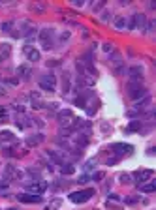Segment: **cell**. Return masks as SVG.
Wrapping results in <instances>:
<instances>
[{"mask_svg":"<svg viewBox=\"0 0 156 210\" xmlns=\"http://www.w3.org/2000/svg\"><path fill=\"white\" fill-rule=\"evenodd\" d=\"M47 158L51 159V162H55L56 165H62V163H64V158H62L58 152H55V150H47Z\"/></svg>","mask_w":156,"mask_h":210,"instance_id":"obj_15","label":"cell"},{"mask_svg":"<svg viewBox=\"0 0 156 210\" xmlns=\"http://www.w3.org/2000/svg\"><path fill=\"white\" fill-rule=\"evenodd\" d=\"M102 8H104V2H100V4H96V6H94V11H98V10H102Z\"/></svg>","mask_w":156,"mask_h":210,"instance_id":"obj_36","label":"cell"},{"mask_svg":"<svg viewBox=\"0 0 156 210\" xmlns=\"http://www.w3.org/2000/svg\"><path fill=\"white\" fill-rule=\"evenodd\" d=\"M8 178H21V173L13 165H6V180Z\"/></svg>","mask_w":156,"mask_h":210,"instance_id":"obj_17","label":"cell"},{"mask_svg":"<svg viewBox=\"0 0 156 210\" xmlns=\"http://www.w3.org/2000/svg\"><path fill=\"white\" fill-rule=\"evenodd\" d=\"M75 144L77 146H87L88 144V133H83V131H77V135H75Z\"/></svg>","mask_w":156,"mask_h":210,"instance_id":"obj_14","label":"cell"},{"mask_svg":"<svg viewBox=\"0 0 156 210\" xmlns=\"http://www.w3.org/2000/svg\"><path fill=\"white\" fill-rule=\"evenodd\" d=\"M109 201H120V197L117 193H109Z\"/></svg>","mask_w":156,"mask_h":210,"instance_id":"obj_32","label":"cell"},{"mask_svg":"<svg viewBox=\"0 0 156 210\" xmlns=\"http://www.w3.org/2000/svg\"><path fill=\"white\" fill-rule=\"evenodd\" d=\"M128 77H130V81H136V83H141V79H143V66H130L128 68Z\"/></svg>","mask_w":156,"mask_h":210,"instance_id":"obj_7","label":"cell"},{"mask_svg":"<svg viewBox=\"0 0 156 210\" xmlns=\"http://www.w3.org/2000/svg\"><path fill=\"white\" fill-rule=\"evenodd\" d=\"M0 139L2 141H15V135L11 131H0Z\"/></svg>","mask_w":156,"mask_h":210,"instance_id":"obj_24","label":"cell"},{"mask_svg":"<svg viewBox=\"0 0 156 210\" xmlns=\"http://www.w3.org/2000/svg\"><path fill=\"white\" fill-rule=\"evenodd\" d=\"M70 86H72V77H70L68 73L62 75V92L68 94L70 92Z\"/></svg>","mask_w":156,"mask_h":210,"instance_id":"obj_19","label":"cell"},{"mask_svg":"<svg viewBox=\"0 0 156 210\" xmlns=\"http://www.w3.org/2000/svg\"><path fill=\"white\" fill-rule=\"evenodd\" d=\"M104 176H105L104 173H96L94 176H92V180H104Z\"/></svg>","mask_w":156,"mask_h":210,"instance_id":"obj_30","label":"cell"},{"mask_svg":"<svg viewBox=\"0 0 156 210\" xmlns=\"http://www.w3.org/2000/svg\"><path fill=\"white\" fill-rule=\"evenodd\" d=\"M102 21L105 23V21H109V11H104V15H102Z\"/></svg>","mask_w":156,"mask_h":210,"instance_id":"obj_34","label":"cell"},{"mask_svg":"<svg viewBox=\"0 0 156 210\" xmlns=\"http://www.w3.org/2000/svg\"><path fill=\"white\" fill-rule=\"evenodd\" d=\"M111 150H115L118 156H122V154H130L134 150V146L132 144H124V143H115V144H111Z\"/></svg>","mask_w":156,"mask_h":210,"instance_id":"obj_12","label":"cell"},{"mask_svg":"<svg viewBox=\"0 0 156 210\" xmlns=\"http://www.w3.org/2000/svg\"><path fill=\"white\" fill-rule=\"evenodd\" d=\"M72 4L75 6V8H81V6H83L85 2H83V0H74V2H72Z\"/></svg>","mask_w":156,"mask_h":210,"instance_id":"obj_33","label":"cell"},{"mask_svg":"<svg viewBox=\"0 0 156 210\" xmlns=\"http://www.w3.org/2000/svg\"><path fill=\"white\" fill-rule=\"evenodd\" d=\"M94 98V94L90 92V90H85V92H79V96L75 98V105L77 107H87L88 100H92Z\"/></svg>","mask_w":156,"mask_h":210,"instance_id":"obj_8","label":"cell"},{"mask_svg":"<svg viewBox=\"0 0 156 210\" xmlns=\"http://www.w3.org/2000/svg\"><path fill=\"white\" fill-rule=\"evenodd\" d=\"M113 25H115V28H118V30H124L126 28V17H117L115 21H113Z\"/></svg>","mask_w":156,"mask_h":210,"instance_id":"obj_22","label":"cell"},{"mask_svg":"<svg viewBox=\"0 0 156 210\" xmlns=\"http://www.w3.org/2000/svg\"><path fill=\"white\" fill-rule=\"evenodd\" d=\"M26 190L32 195H40L47 190V182H36V184H26Z\"/></svg>","mask_w":156,"mask_h":210,"instance_id":"obj_9","label":"cell"},{"mask_svg":"<svg viewBox=\"0 0 156 210\" xmlns=\"http://www.w3.org/2000/svg\"><path fill=\"white\" fill-rule=\"evenodd\" d=\"M139 190L143 191V193H152L156 190V182H148V184H141L139 186Z\"/></svg>","mask_w":156,"mask_h":210,"instance_id":"obj_21","label":"cell"},{"mask_svg":"<svg viewBox=\"0 0 156 210\" xmlns=\"http://www.w3.org/2000/svg\"><path fill=\"white\" fill-rule=\"evenodd\" d=\"M41 141H44V133H36V135H32V137L26 139V144L28 146H38Z\"/></svg>","mask_w":156,"mask_h":210,"instance_id":"obj_18","label":"cell"},{"mask_svg":"<svg viewBox=\"0 0 156 210\" xmlns=\"http://www.w3.org/2000/svg\"><path fill=\"white\" fill-rule=\"evenodd\" d=\"M17 199L21 203H28V205H36V203H41L40 195H32V193H19Z\"/></svg>","mask_w":156,"mask_h":210,"instance_id":"obj_10","label":"cell"},{"mask_svg":"<svg viewBox=\"0 0 156 210\" xmlns=\"http://www.w3.org/2000/svg\"><path fill=\"white\" fill-rule=\"evenodd\" d=\"M96 111H98V101H94V103H90V105H87V115H96Z\"/></svg>","mask_w":156,"mask_h":210,"instance_id":"obj_25","label":"cell"},{"mask_svg":"<svg viewBox=\"0 0 156 210\" xmlns=\"http://www.w3.org/2000/svg\"><path fill=\"white\" fill-rule=\"evenodd\" d=\"M6 120H8V109L0 107V122H6Z\"/></svg>","mask_w":156,"mask_h":210,"instance_id":"obj_27","label":"cell"},{"mask_svg":"<svg viewBox=\"0 0 156 210\" xmlns=\"http://www.w3.org/2000/svg\"><path fill=\"white\" fill-rule=\"evenodd\" d=\"M118 180L122 182V184H130V182H132V176H130V174H126V173H120V174H118Z\"/></svg>","mask_w":156,"mask_h":210,"instance_id":"obj_26","label":"cell"},{"mask_svg":"<svg viewBox=\"0 0 156 210\" xmlns=\"http://www.w3.org/2000/svg\"><path fill=\"white\" fill-rule=\"evenodd\" d=\"M126 90H128V96L132 100H139V98L147 96V88L141 85V83H136V81H130L128 85H126Z\"/></svg>","mask_w":156,"mask_h":210,"instance_id":"obj_1","label":"cell"},{"mask_svg":"<svg viewBox=\"0 0 156 210\" xmlns=\"http://www.w3.org/2000/svg\"><path fill=\"white\" fill-rule=\"evenodd\" d=\"M8 188V180H4V182H0V190H6Z\"/></svg>","mask_w":156,"mask_h":210,"instance_id":"obj_35","label":"cell"},{"mask_svg":"<svg viewBox=\"0 0 156 210\" xmlns=\"http://www.w3.org/2000/svg\"><path fill=\"white\" fill-rule=\"evenodd\" d=\"M11 26H13V23L10 21V23H2V26H0V28H2V32H10Z\"/></svg>","mask_w":156,"mask_h":210,"instance_id":"obj_28","label":"cell"},{"mask_svg":"<svg viewBox=\"0 0 156 210\" xmlns=\"http://www.w3.org/2000/svg\"><path fill=\"white\" fill-rule=\"evenodd\" d=\"M40 43L41 47L45 49V51H49V49L55 47V30L53 28H45L40 32Z\"/></svg>","mask_w":156,"mask_h":210,"instance_id":"obj_2","label":"cell"},{"mask_svg":"<svg viewBox=\"0 0 156 210\" xmlns=\"http://www.w3.org/2000/svg\"><path fill=\"white\" fill-rule=\"evenodd\" d=\"M60 173H62V174H74V173H75V167H74L72 163H66V162H64V163L60 165Z\"/></svg>","mask_w":156,"mask_h":210,"instance_id":"obj_20","label":"cell"},{"mask_svg":"<svg viewBox=\"0 0 156 210\" xmlns=\"http://www.w3.org/2000/svg\"><path fill=\"white\" fill-rule=\"evenodd\" d=\"M25 54H26V58L30 60V62H38L40 60V51H36V49L30 47V45L25 47Z\"/></svg>","mask_w":156,"mask_h":210,"instance_id":"obj_13","label":"cell"},{"mask_svg":"<svg viewBox=\"0 0 156 210\" xmlns=\"http://www.w3.org/2000/svg\"><path fill=\"white\" fill-rule=\"evenodd\" d=\"M141 128H143V122H141V120H134V122L128 126V131H139Z\"/></svg>","mask_w":156,"mask_h":210,"instance_id":"obj_23","label":"cell"},{"mask_svg":"<svg viewBox=\"0 0 156 210\" xmlns=\"http://www.w3.org/2000/svg\"><path fill=\"white\" fill-rule=\"evenodd\" d=\"M56 118H58V122H60L62 128H64V126H66V128H70V126L74 124V120H75V118H74V113H72L70 109H62Z\"/></svg>","mask_w":156,"mask_h":210,"instance_id":"obj_6","label":"cell"},{"mask_svg":"<svg viewBox=\"0 0 156 210\" xmlns=\"http://www.w3.org/2000/svg\"><path fill=\"white\" fill-rule=\"evenodd\" d=\"M147 17L143 15V13H136V15H132L130 17V23L126 25L130 30H145V26H147Z\"/></svg>","mask_w":156,"mask_h":210,"instance_id":"obj_4","label":"cell"},{"mask_svg":"<svg viewBox=\"0 0 156 210\" xmlns=\"http://www.w3.org/2000/svg\"><path fill=\"white\" fill-rule=\"evenodd\" d=\"M40 88H44L45 92H55V88H56V77L53 73L41 75L40 77Z\"/></svg>","mask_w":156,"mask_h":210,"instance_id":"obj_5","label":"cell"},{"mask_svg":"<svg viewBox=\"0 0 156 210\" xmlns=\"http://www.w3.org/2000/svg\"><path fill=\"white\" fill-rule=\"evenodd\" d=\"M96 162H98V159H96V158H92V159H90V162H87V165H85V171H88V169H92V167H94V165H96Z\"/></svg>","mask_w":156,"mask_h":210,"instance_id":"obj_29","label":"cell"},{"mask_svg":"<svg viewBox=\"0 0 156 210\" xmlns=\"http://www.w3.org/2000/svg\"><path fill=\"white\" fill-rule=\"evenodd\" d=\"M152 174H154V171H151V169H145V171H137V173H134V178H136V182H147V180H151L152 178ZM139 184V186H141Z\"/></svg>","mask_w":156,"mask_h":210,"instance_id":"obj_11","label":"cell"},{"mask_svg":"<svg viewBox=\"0 0 156 210\" xmlns=\"http://www.w3.org/2000/svg\"><path fill=\"white\" fill-rule=\"evenodd\" d=\"M17 75L23 77V79H28V77L32 75V68L26 66V64H25V66H19V68H17Z\"/></svg>","mask_w":156,"mask_h":210,"instance_id":"obj_16","label":"cell"},{"mask_svg":"<svg viewBox=\"0 0 156 210\" xmlns=\"http://www.w3.org/2000/svg\"><path fill=\"white\" fill-rule=\"evenodd\" d=\"M8 210H17V208H8Z\"/></svg>","mask_w":156,"mask_h":210,"instance_id":"obj_38","label":"cell"},{"mask_svg":"<svg viewBox=\"0 0 156 210\" xmlns=\"http://www.w3.org/2000/svg\"><path fill=\"white\" fill-rule=\"evenodd\" d=\"M0 94H6V90H4L2 86H0Z\"/></svg>","mask_w":156,"mask_h":210,"instance_id":"obj_37","label":"cell"},{"mask_svg":"<svg viewBox=\"0 0 156 210\" xmlns=\"http://www.w3.org/2000/svg\"><path fill=\"white\" fill-rule=\"evenodd\" d=\"M104 51H105V53H111V51H113V45H111V43H104Z\"/></svg>","mask_w":156,"mask_h":210,"instance_id":"obj_31","label":"cell"},{"mask_svg":"<svg viewBox=\"0 0 156 210\" xmlns=\"http://www.w3.org/2000/svg\"><path fill=\"white\" fill-rule=\"evenodd\" d=\"M92 195H94V190H92V188H87V190L70 193V201L75 203V205H83V203H87V201L92 197Z\"/></svg>","mask_w":156,"mask_h":210,"instance_id":"obj_3","label":"cell"}]
</instances>
